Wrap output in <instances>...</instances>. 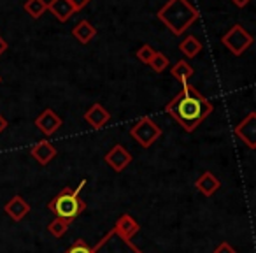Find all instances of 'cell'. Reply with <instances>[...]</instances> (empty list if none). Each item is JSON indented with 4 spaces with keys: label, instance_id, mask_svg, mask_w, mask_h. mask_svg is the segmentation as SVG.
Listing matches in <instances>:
<instances>
[{
    "label": "cell",
    "instance_id": "cell-1",
    "mask_svg": "<svg viewBox=\"0 0 256 253\" xmlns=\"http://www.w3.org/2000/svg\"><path fill=\"white\" fill-rule=\"evenodd\" d=\"M165 113L174 118L184 132H195L196 127L212 113V104L195 86L186 83L181 92L165 106Z\"/></svg>",
    "mask_w": 256,
    "mask_h": 253
},
{
    "label": "cell",
    "instance_id": "cell-2",
    "mask_svg": "<svg viewBox=\"0 0 256 253\" xmlns=\"http://www.w3.org/2000/svg\"><path fill=\"white\" fill-rule=\"evenodd\" d=\"M156 16L170 30L172 36L179 37L198 20L200 15L190 0H167Z\"/></svg>",
    "mask_w": 256,
    "mask_h": 253
},
{
    "label": "cell",
    "instance_id": "cell-3",
    "mask_svg": "<svg viewBox=\"0 0 256 253\" xmlns=\"http://www.w3.org/2000/svg\"><path fill=\"white\" fill-rule=\"evenodd\" d=\"M86 181L82 179L76 188L65 186L62 188L53 199L48 204V209L54 214V218H62V220L74 221L79 214H82L86 211V202L81 197V190L84 188Z\"/></svg>",
    "mask_w": 256,
    "mask_h": 253
},
{
    "label": "cell",
    "instance_id": "cell-4",
    "mask_svg": "<svg viewBox=\"0 0 256 253\" xmlns=\"http://www.w3.org/2000/svg\"><path fill=\"white\" fill-rule=\"evenodd\" d=\"M223 46L230 51L234 57H242V53L249 50L252 46V36L240 25L235 23L232 29H228V32L221 37Z\"/></svg>",
    "mask_w": 256,
    "mask_h": 253
},
{
    "label": "cell",
    "instance_id": "cell-5",
    "mask_svg": "<svg viewBox=\"0 0 256 253\" xmlns=\"http://www.w3.org/2000/svg\"><path fill=\"white\" fill-rule=\"evenodd\" d=\"M162 129L151 120L150 116L140 118L139 121L132 125L130 129V136L134 137V141H137V144L142 148H151L158 139L162 137Z\"/></svg>",
    "mask_w": 256,
    "mask_h": 253
},
{
    "label": "cell",
    "instance_id": "cell-6",
    "mask_svg": "<svg viewBox=\"0 0 256 253\" xmlns=\"http://www.w3.org/2000/svg\"><path fill=\"white\" fill-rule=\"evenodd\" d=\"M237 139H240L249 150L256 148V113H249L234 129Z\"/></svg>",
    "mask_w": 256,
    "mask_h": 253
},
{
    "label": "cell",
    "instance_id": "cell-7",
    "mask_svg": "<svg viewBox=\"0 0 256 253\" xmlns=\"http://www.w3.org/2000/svg\"><path fill=\"white\" fill-rule=\"evenodd\" d=\"M139 230H140L139 221L128 213L121 214L116 220V223H114V227L110 228V232H112L118 239H121V241H132V237L136 234H139Z\"/></svg>",
    "mask_w": 256,
    "mask_h": 253
},
{
    "label": "cell",
    "instance_id": "cell-8",
    "mask_svg": "<svg viewBox=\"0 0 256 253\" xmlns=\"http://www.w3.org/2000/svg\"><path fill=\"white\" fill-rule=\"evenodd\" d=\"M104 160H106V164L109 165L114 172H123L128 165L132 164L134 158H132V155H130V151H128L123 144H116V146H112L107 151Z\"/></svg>",
    "mask_w": 256,
    "mask_h": 253
},
{
    "label": "cell",
    "instance_id": "cell-9",
    "mask_svg": "<svg viewBox=\"0 0 256 253\" xmlns=\"http://www.w3.org/2000/svg\"><path fill=\"white\" fill-rule=\"evenodd\" d=\"M62 125H64V120H62L51 107H46V109L36 118V127L39 129V132L44 134L46 137L54 136V134L60 130Z\"/></svg>",
    "mask_w": 256,
    "mask_h": 253
},
{
    "label": "cell",
    "instance_id": "cell-10",
    "mask_svg": "<svg viewBox=\"0 0 256 253\" xmlns=\"http://www.w3.org/2000/svg\"><path fill=\"white\" fill-rule=\"evenodd\" d=\"M84 121L92 127L93 130H98L102 127H106L107 123L110 121V113L102 106V104L95 102L88 111L84 113Z\"/></svg>",
    "mask_w": 256,
    "mask_h": 253
},
{
    "label": "cell",
    "instance_id": "cell-11",
    "mask_svg": "<svg viewBox=\"0 0 256 253\" xmlns=\"http://www.w3.org/2000/svg\"><path fill=\"white\" fill-rule=\"evenodd\" d=\"M4 211L8 213V216L14 221H22L26 214L30 213V204L23 199L22 195H12L8 202L4 204Z\"/></svg>",
    "mask_w": 256,
    "mask_h": 253
},
{
    "label": "cell",
    "instance_id": "cell-12",
    "mask_svg": "<svg viewBox=\"0 0 256 253\" xmlns=\"http://www.w3.org/2000/svg\"><path fill=\"white\" fill-rule=\"evenodd\" d=\"M195 188L202 193L204 197H212L218 190L221 188V181L210 171H204L195 181Z\"/></svg>",
    "mask_w": 256,
    "mask_h": 253
},
{
    "label": "cell",
    "instance_id": "cell-13",
    "mask_svg": "<svg viewBox=\"0 0 256 253\" xmlns=\"http://www.w3.org/2000/svg\"><path fill=\"white\" fill-rule=\"evenodd\" d=\"M30 155H32L40 165H48L54 157H56L58 151L50 141L44 139V141H39V143L34 144V146L30 148Z\"/></svg>",
    "mask_w": 256,
    "mask_h": 253
},
{
    "label": "cell",
    "instance_id": "cell-14",
    "mask_svg": "<svg viewBox=\"0 0 256 253\" xmlns=\"http://www.w3.org/2000/svg\"><path fill=\"white\" fill-rule=\"evenodd\" d=\"M48 11L53 13V16L60 23H65L76 15V8L70 4V0H51L48 2Z\"/></svg>",
    "mask_w": 256,
    "mask_h": 253
},
{
    "label": "cell",
    "instance_id": "cell-15",
    "mask_svg": "<svg viewBox=\"0 0 256 253\" xmlns=\"http://www.w3.org/2000/svg\"><path fill=\"white\" fill-rule=\"evenodd\" d=\"M72 36H74V39L78 41L79 44H88L95 39L96 29L88 22V20H81V22L72 29Z\"/></svg>",
    "mask_w": 256,
    "mask_h": 253
},
{
    "label": "cell",
    "instance_id": "cell-16",
    "mask_svg": "<svg viewBox=\"0 0 256 253\" xmlns=\"http://www.w3.org/2000/svg\"><path fill=\"white\" fill-rule=\"evenodd\" d=\"M170 74H172V78H174L176 81H179L181 85H186V83H188V79L195 74V69H193L186 60H179L178 64L172 67Z\"/></svg>",
    "mask_w": 256,
    "mask_h": 253
},
{
    "label": "cell",
    "instance_id": "cell-17",
    "mask_svg": "<svg viewBox=\"0 0 256 253\" xmlns=\"http://www.w3.org/2000/svg\"><path fill=\"white\" fill-rule=\"evenodd\" d=\"M179 51H181L186 58H195L196 55L202 51V43H200L195 36H186V39H182L181 43H179Z\"/></svg>",
    "mask_w": 256,
    "mask_h": 253
},
{
    "label": "cell",
    "instance_id": "cell-18",
    "mask_svg": "<svg viewBox=\"0 0 256 253\" xmlns=\"http://www.w3.org/2000/svg\"><path fill=\"white\" fill-rule=\"evenodd\" d=\"M23 9H25L30 18L39 20L48 11V2L46 0H26L25 4H23Z\"/></svg>",
    "mask_w": 256,
    "mask_h": 253
},
{
    "label": "cell",
    "instance_id": "cell-19",
    "mask_svg": "<svg viewBox=\"0 0 256 253\" xmlns=\"http://www.w3.org/2000/svg\"><path fill=\"white\" fill-rule=\"evenodd\" d=\"M70 228V221L67 220H62V218H54L50 225H48V232H50L53 237L60 239L67 234V230Z\"/></svg>",
    "mask_w": 256,
    "mask_h": 253
},
{
    "label": "cell",
    "instance_id": "cell-20",
    "mask_svg": "<svg viewBox=\"0 0 256 253\" xmlns=\"http://www.w3.org/2000/svg\"><path fill=\"white\" fill-rule=\"evenodd\" d=\"M150 67L153 69L154 72H164L165 69L168 67V58H167V55H164V53H160V51H156V53L153 55V58H151V62H150Z\"/></svg>",
    "mask_w": 256,
    "mask_h": 253
},
{
    "label": "cell",
    "instance_id": "cell-21",
    "mask_svg": "<svg viewBox=\"0 0 256 253\" xmlns=\"http://www.w3.org/2000/svg\"><path fill=\"white\" fill-rule=\"evenodd\" d=\"M154 53H156V51H154L150 44H144V46H140L139 50H137L136 57H137V60L142 62L144 65H150V62H151V58H153Z\"/></svg>",
    "mask_w": 256,
    "mask_h": 253
},
{
    "label": "cell",
    "instance_id": "cell-22",
    "mask_svg": "<svg viewBox=\"0 0 256 253\" xmlns=\"http://www.w3.org/2000/svg\"><path fill=\"white\" fill-rule=\"evenodd\" d=\"M65 253H93V249L92 246H88V242L84 239H78Z\"/></svg>",
    "mask_w": 256,
    "mask_h": 253
},
{
    "label": "cell",
    "instance_id": "cell-23",
    "mask_svg": "<svg viewBox=\"0 0 256 253\" xmlns=\"http://www.w3.org/2000/svg\"><path fill=\"white\" fill-rule=\"evenodd\" d=\"M212 253H237V249H235L234 246L230 244V242L221 241L220 244H218L216 248L212 249Z\"/></svg>",
    "mask_w": 256,
    "mask_h": 253
},
{
    "label": "cell",
    "instance_id": "cell-24",
    "mask_svg": "<svg viewBox=\"0 0 256 253\" xmlns=\"http://www.w3.org/2000/svg\"><path fill=\"white\" fill-rule=\"evenodd\" d=\"M90 2H92V0H70V4L76 8V11H81V9L86 8Z\"/></svg>",
    "mask_w": 256,
    "mask_h": 253
},
{
    "label": "cell",
    "instance_id": "cell-25",
    "mask_svg": "<svg viewBox=\"0 0 256 253\" xmlns=\"http://www.w3.org/2000/svg\"><path fill=\"white\" fill-rule=\"evenodd\" d=\"M9 127V123H8V120H6L4 116H2V114H0V134L4 132L6 129H8Z\"/></svg>",
    "mask_w": 256,
    "mask_h": 253
},
{
    "label": "cell",
    "instance_id": "cell-26",
    "mask_svg": "<svg viewBox=\"0 0 256 253\" xmlns=\"http://www.w3.org/2000/svg\"><path fill=\"white\" fill-rule=\"evenodd\" d=\"M8 48H9V44L6 43V41L2 39V37H0V57H2V55H4L6 51H8Z\"/></svg>",
    "mask_w": 256,
    "mask_h": 253
},
{
    "label": "cell",
    "instance_id": "cell-27",
    "mask_svg": "<svg viewBox=\"0 0 256 253\" xmlns=\"http://www.w3.org/2000/svg\"><path fill=\"white\" fill-rule=\"evenodd\" d=\"M232 2H234V6H237V8H246V6L249 4V2H251V0H232Z\"/></svg>",
    "mask_w": 256,
    "mask_h": 253
},
{
    "label": "cell",
    "instance_id": "cell-28",
    "mask_svg": "<svg viewBox=\"0 0 256 253\" xmlns=\"http://www.w3.org/2000/svg\"><path fill=\"white\" fill-rule=\"evenodd\" d=\"M126 246H128V248H130V251H132V253H142V251H140L139 248H137L136 244H134L132 241H126Z\"/></svg>",
    "mask_w": 256,
    "mask_h": 253
},
{
    "label": "cell",
    "instance_id": "cell-29",
    "mask_svg": "<svg viewBox=\"0 0 256 253\" xmlns=\"http://www.w3.org/2000/svg\"><path fill=\"white\" fill-rule=\"evenodd\" d=\"M0 81H2V78H0Z\"/></svg>",
    "mask_w": 256,
    "mask_h": 253
}]
</instances>
